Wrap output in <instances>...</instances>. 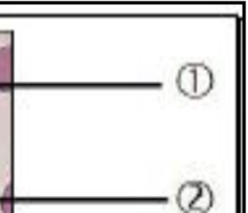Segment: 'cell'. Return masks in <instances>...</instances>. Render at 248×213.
<instances>
[{"instance_id": "6da1fadb", "label": "cell", "mask_w": 248, "mask_h": 213, "mask_svg": "<svg viewBox=\"0 0 248 213\" xmlns=\"http://www.w3.org/2000/svg\"><path fill=\"white\" fill-rule=\"evenodd\" d=\"M175 202L183 213H209L214 208L216 197L210 184L192 180L181 184L176 192Z\"/></svg>"}, {"instance_id": "7a4b0ae2", "label": "cell", "mask_w": 248, "mask_h": 213, "mask_svg": "<svg viewBox=\"0 0 248 213\" xmlns=\"http://www.w3.org/2000/svg\"><path fill=\"white\" fill-rule=\"evenodd\" d=\"M214 73L204 63H186L180 67L176 87L181 93L190 99H201L212 90Z\"/></svg>"}, {"instance_id": "3957f363", "label": "cell", "mask_w": 248, "mask_h": 213, "mask_svg": "<svg viewBox=\"0 0 248 213\" xmlns=\"http://www.w3.org/2000/svg\"><path fill=\"white\" fill-rule=\"evenodd\" d=\"M13 79V51L12 46L0 47V90H9Z\"/></svg>"}]
</instances>
